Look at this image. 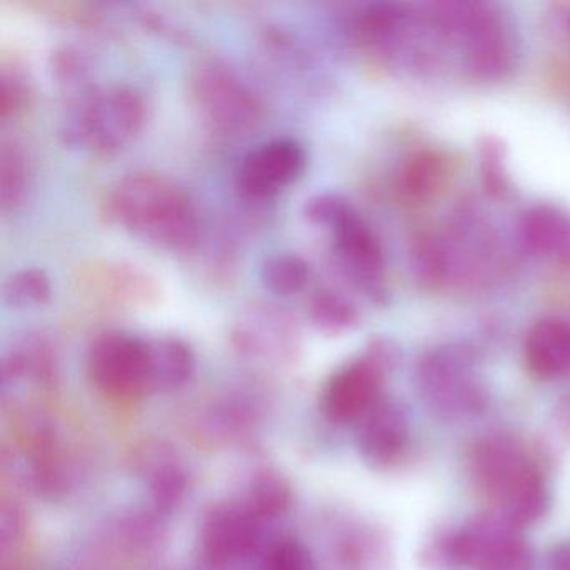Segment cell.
<instances>
[{"label": "cell", "mask_w": 570, "mask_h": 570, "mask_svg": "<svg viewBox=\"0 0 570 570\" xmlns=\"http://www.w3.org/2000/svg\"><path fill=\"white\" fill-rule=\"evenodd\" d=\"M52 79L75 96L91 89V62L85 52L75 48H61L51 58Z\"/></svg>", "instance_id": "cell-26"}, {"label": "cell", "mask_w": 570, "mask_h": 570, "mask_svg": "<svg viewBox=\"0 0 570 570\" xmlns=\"http://www.w3.org/2000/svg\"><path fill=\"white\" fill-rule=\"evenodd\" d=\"M449 176V159L442 153L423 149L403 166L400 186L410 199L425 202L445 188Z\"/></svg>", "instance_id": "cell-20"}, {"label": "cell", "mask_w": 570, "mask_h": 570, "mask_svg": "<svg viewBox=\"0 0 570 570\" xmlns=\"http://www.w3.org/2000/svg\"><path fill=\"white\" fill-rule=\"evenodd\" d=\"M259 542V520L245 505H219L203 520L202 552L213 567L252 556Z\"/></svg>", "instance_id": "cell-13"}, {"label": "cell", "mask_w": 570, "mask_h": 570, "mask_svg": "<svg viewBox=\"0 0 570 570\" xmlns=\"http://www.w3.org/2000/svg\"><path fill=\"white\" fill-rule=\"evenodd\" d=\"M86 282L95 286L99 296L116 303H149L156 295L155 285L148 275L136 269V266H125L121 263H105L95 265L86 275Z\"/></svg>", "instance_id": "cell-19"}, {"label": "cell", "mask_w": 570, "mask_h": 570, "mask_svg": "<svg viewBox=\"0 0 570 570\" xmlns=\"http://www.w3.org/2000/svg\"><path fill=\"white\" fill-rule=\"evenodd\" d=\"M263 570H313V560L303 543L286 537L269 547Z\"/></svg>", "instance_id": "cell-28"}, {"label": "cell", "mask_w": 570, "mask_h": 570, "mask_svg": "<svg viewBox=\"0 0 570 570\" xmlns=\"http://www.w3.org/2000/svg\"><path fill=\"white\" fill-rule=\"evenodd\" d=\"M399 360L396 346L373 338L358 358L336 370L322 393V410L335 423H358L380 400L383 385Z\"/></svg>", "instance_id": "cell-8"}, {"label": "cell", "mask_w": 570, "mask_h": 570, "mask_svg": "<svg viewBox=\"0 0 570 570\" xmlns=\"http://www.w3.org/2000/svg\"><path fill=\"white\" fill-rule=\"evenodd\" d=\"M350 206H352V203L338 193H318V195L306 199L305 205H303V216L312 225L330 229L342 218L343 213Z\"/></svg>", "instance_id": "cell-29"}, {"label": "cell", "mask_w": 570, "mask_h": 570, "mask_svg": "<svg viewBox=\"0 0 570 570\" xmlns=\"http://www.w3.org/2000/svg\"><path fill=\"white\" fill-rule=\"evenodd\" d=\"M309 266L302 256L278 253L263 262L259 278L273 295L292 296L302 292L309 282Z\"/></svg>", "instance_id": "cell-24"}, {"label": "cell", "mask_w": 570, "mask_h": 570, "mask_svg": "<svg viewBox=\"0 0 570 570\" xmlns=\"http://www.w3.org/2000/svg\"><path fill=\"white\" fill-rule=\"evenodd\" d=\"M562 21L563 29H566L567 35L570 36V6H567L566 11L562 12Z\"/></svg>", "instance_id": "cell-34"}, {"label": "cell", "mask_w": 570, "mask_h": 570, "mask_svg": "<svg viewBox=\"0 0 570 570\" xmlns=\"http://www.w3.org/2000/svg\"><path fill=\"white\" fill-rule=\"evenodd\" d=\"M306 163L308 156L296 139L262 142L239 159L233 176L236 193L246 202H268L302 178Z\"/></svg>", "instance_id": "cell-12"}, {"label": "cell", "mask_w": 570, "mask_h": 570, "mask_svg": "<svg viewBox=\"0 0 570 570\" xmlns=\"http://www.w3.org/2000/svg\"><path fill=\"white\" fill-rule=\"evenodd\" d=\"M416 390L436 416L450 422L483 412L489 402L475 355L465 346H439L416 363Z\"/></svg>", "instance_id": "cell-6"}, {"label": "cell", "mask_w": 570, "mask_h": 570, "mask_svg": "<svg viewBox=\"0 0 570 570\" xmlns=\"http://www.w3.org/2000/svg\"><path fill=\"white\" fill-rule=\"evenodd\" d=\"M256 519H278L292 505V489L282 475L262 472L249 483L246 502L243 503Z\"/></svg>", "instance_id": "cell-23"}, {"label": "cell", "mask_w": 570, "mask_h": 570, "mask_svg": "<svg viewBox=\"0 0 570 570\" xmlns=\"http://www.w3.org/2000/svg\"><path fill=\"white\" fill-rule=\"evenodd\" d=\"M151 358V392H171L191 380L196 368L191 346L176 336L148 340Z\"/></svg>", "instance_id": "cell-18"}, {"label": "cell", "mask_w": 570, "mask_h": 570, "mask_svg": "<svg viewBox=\"0 0 570 570\" xmlns=\"http://www.w3.org/2000/svg\"><path fill=\"white\" fill-rule=\"evenodd\" d=\"M527 368L540 380L570 375V318L546 316L533 323L523 342Z\"/></svg>", "instance_id": "cell-15"}, {"label": "cell", "mask_w": 570, "mask_h": 570, "mask_svg": "<svg viewBox=\"0 0 570 570\" xmlns=\"http://www.w3.org/2000/svg\"><path fill=\"white\" fill-rule=\"evenodd\" d=\"M430 16L446 45L459 42L465 71L480 81H495L513 68L515 39L499 9L482 2H436Z\"/></svg>", "instance_id": "cell-5"}, {"label": "cell", "mask_w": 570, "mask_h": 570, "mask_svg": "<svg viewBox=\"0 0 570 570\" xmlns=\"http://www.w3.org/2000/svg\"><path fill=\"white\" fill-rule=\"evenodd\" d=\"M32 166L19 142H4L0 151V199L4 212H18L28 202Z\"/></svg>", "instance_id": "cell-21"}, {"label": "cell", "mask_w": 570, "mask_h": 570, "mask_svg": "<svg viewBox=\"0 0 570 570\" xmlns=\"http://www.w3.org/2000/svg\"><path fill=\"white\" fill-rule=\"evenodd\" d=\"M106 215L136 238L168 253H191L202 233L188 193L155 173L119 179L106 198Z\"/></svg>", "instance_id": "cell-1"}, {"label": "cell", "mask_w": 570, "mask_h": 570, "mask_svg": "<svg viewBox=\"0 0 570 570\" xmlns=\"http://www.w3.org/2000/svg\"><path fill=\"white\" fill-rule=\"evenodd\" d=\"M550 570H570V540L553 547L549 556Z\"/></svg>", "instance_id": "cell-32"}, {"label": "cell", "mask_w": 570, "mask_h": 570, "mask_svg": "<svg viewBox=\"0 0 570 570\" xmlns=\"http://www.w3.org/2000/svg\"><path fill=\"white\" fill-rule=\"evenodd\" d=\"M88 373L106 395L132 399L151 393L148 340L119 330L101 333L89 348Z\"/></svg>", "instance_id": "cell-10"}, {"label": "cell", "mask_w": 570, "mask_h": 570, "mask_svg": "<svg viewBox=\"0 0 570 570\" xmlns=\"http://www.w3.org/2000/svg\"><path fill=\"white\" fill-rule=\"evenodd\" d=\"M409 445V415L403 406L385 396L356 423V446L373 465H393L405 455Z\"/></svg>", "instance_id": "cell-14"}, {"label": "cell", "mask_w": 570, "mask_h": 570, "mask_svg": "<svg viewBox=\"0 0 570 570\" xmlns=\"http://www.w3.org/2000/svg\"><path fill=\"white\" fill-rule=\"evenodd\" d=\"M296 330L285 312L272 305H255L242 313L233 338L243 352L279 353L292 345Z\"/></svg>", "instance_id": "cell-16"}, {"label": "cell", "mask_w": 570, "mask_h": 570, "mask_svg": "<svg viewBox=\"0 0 570 570\" xmlns=\"http://www.w3.org/2000/svg\"><path fill=\"white\" fill-rule=\"evenodd\" d=\"M188 89L199 118L219 135H245L262 119V99L223 59L205 58L196 62Z\"/></svg>", "instance_id": "cell-7"}, {"label": "cell", "mask_w": 570, "mask_h": 570, "mask_svg": "<svg viewBox=\"0 0 570 570\" xmlns=\"http://www.w3.org/2000/svg\"><path fill=\"white\" fill-rule=\"evenodd\" d=\"M328 232L343 276L366 298L383 305L389 298L386 263L382 243L372 226L352 205Z\"/></svg>", "instance_id": "cell-11"}, {"label": "cell", "mask_w": 570, "mask_h": 570, "mask_svg": "<svg viewBox=\"0 0 570 570\" xmlns=\"http://www.w3.org/2000/svg\"><path fill=\"white\" fill-rule=\"evenodd\" d=\"M543 459L533 446L507 433H490L473 443L469 469L476 489L492 502L493 510L517 525L542 520L550 509V490Z\"/></svg>", "instance_id": "cell-2"}, {"label": "cell", "mask_w": 570, "mask_h": 570, "mask_svg": "<svg viewBox=\"0 0 570 570\" xmlns=\"http://www.w3.org/2000/svg\"><path fill=\"white\" fill-rule=\"evenodd\" d=\"M456 567L473 570H533V556L522 527L500 512L472 517L456 529Z\"/></svg>", "instance_id": "cell-9"}, {"label": "cell", "mask_w": 570, "mask_h": 570, "mask_svg": "<svg viewBox=\"0 0 570 570\" xmlns=\"http://www.w3.org/2000/svg\"><path fill=\"white\" fill-rule=\"evenodd\" d=\"M497 236L479 212L462 209L440 232L416 243L415 272L433 289L473 285L495 263Z\"/></svg>", "instance_id": "cell-3"}, {"label": "cell", "mask_w": 570, "mask_h": 570, "mask_svg": "<svg viewBox=\"0 0 570 570\" xmlns=\"http://www.w3.org/2000/svg\"><path fill=\"white\" fill-rule=\"evenodd\" d=\"M308 318L318 332L338 335L358 325L360 312L342 293L320 288L309 296Z\"/></svg>", "instance_id": "cell-22"}, {"label": "cell", "mask_w": 570, "mask_h": 570, "mask_svg": "<svg viewBox=\"0 0 570 570\" xmlns=\"http://www.w3.org/2000/svg\"><path fill=\"white\" fill-rule=\"evenodd\" d=\"M148 105L132 86L96 88L75 96L59 128L69 148L112 155L131 145L145 129Z\"/></svg>", "instance_id": "cell-4"}, {"label": "cell", "mask_w": 570, "mask_h": 570, "mask_svg": "<svg viewBox=\"0 0 570 570\" xmlns=\"http://www.w3.org/2000/svg\"><path fill=\"white\" fill-rule=\"evenodd\" d=\"M51 298V278L42 269H21L14 273L4 286L6 303L12 308H39L48 305Z\"/></svg>", "instance_id": "cell-25"}, {"label": "cell", "mask_w": 570, "mask_h": 570, "mask_svg": "<svg viewBox=\"0 0 570 570\" xmlns=\"http://www.w3.org/2000/svg\"><path fill=\"white\" fill-rule=\"evenodd\" d=\"M553 415H556V425L559 426L560 433L570 440V395L559 400L553 409Z\"/></svg>", "instance_id": "cell-33"}, {"label": "cell", "mask_w": 570, "mask_h": 570, "mask_svg": "<svg viewBox=\"0 0 570 570\" xmlns=\"http://www.w3.org/2000/svg\"><path fill=\"white\" fill-rule=\"evenodd\" d=\"M31 96L28 78L21 69H4L2 71V118L18 115L26 108Z\"/></svg>", "instance_id": "cell-31"}, {"label": "cell", "mask_w": 570, "mask_h": 570, "mask_svg": "<svg viewBox=\"0 0 570 570\" xmlns=\"http://www.w3.org/2000/svg\"><path fill=\"white\" fill-rule=\"evenodd\" d=\"M455 530L450 527H442V529H435L425 540L422 542V550H420V557H422V563L429 569H453L456 567L455 562V550H453V543H455Z\"/></svg>", "instance_id": "cell-30"}, {"label": "cell", "mask_w": 570, "mask_h": 570, "mask_svg": "<svg viewBox=\"0 0 570 570\" xmlns=\"http://www.w3.org/2000/svg\"><path fill=\"white\" fill-rule=\"evenodd\" d=\"M505 148L500 139L485 136L480 141V171L483 186L493 196H502L509 189L505 171Z\"/></svg>", "instance_id": "cell-27"}, {"label": "cell", "mask_w": 570, "mask_h": 570, "mask_svg": "<svg viewBox=\"0 0 570 570\" xmlns=\"http://www.w3.org/2000/svg\"><path fill=\"white\" fill-rule=\"evenodd\" d=\"M520 242L527 252L570 263V216L556 206H535L520 222Z\"/></svg>", "instance_id": "cell-17"}]
</instances>
